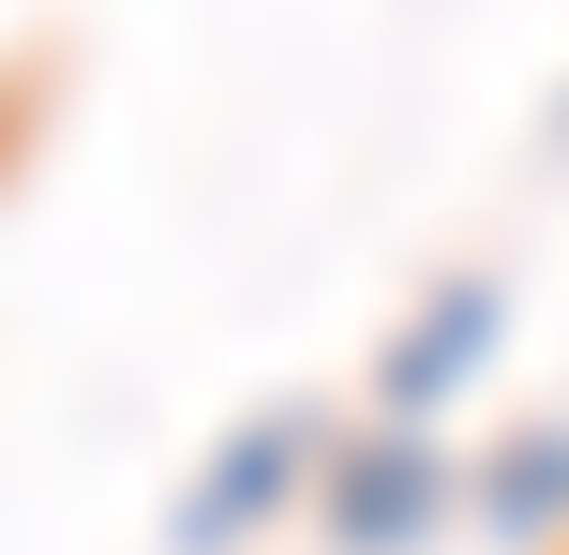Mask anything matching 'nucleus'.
I'll list each match as a JSON object with an SVG mask.
<instances>
[{"label":"nucleus","mask_w":569,"mask_h":555,"mask_svg":"<svg viewBox=\"0 0 569 555\" xmlns=\"http://www.w3.org/2000/svg\"><path fill=\"white\" fill-rule=\"evenodd\" d=\"M450 450L420 420H375V436H330L315 450V511H330V555H405L420 526H450Z\"/></svg>","instance_id":"obj_1"},{"label":"nucleus","mask_w":569,"mask_h":555,"mask_svg":"<svg viewBox=\"0 0 569 555\" xmlns=\"http://www.w3.org/2000/svg\"><path fill=\"white\" fill-rule=\"evenodd\" d=\"M300 480H315V420H300V406L240 420V436H226V466H196V480H180L166 555H240V541H256L284 496H300Z\"/></svg>","instance_id":"obj_2"},{"label":"nucleus","mask_w":569,"mask_h":555,"mask_svg":"<svg viewBox=\"0 0 569 555\" xmlns=\"http://www.w3.org/2000/svg\"><path fill=\"white\" fill-rule=\"evenodd\" d=\"M480 360H495V286H450V300H420V330H405L390 360H375V406H390V420H420L435 390H465Z\"/></svg>","instance_id":"obj_3"},{"label":"nucleus","mask_w":569,"mask_h":555,"mask_svg":"<svg viewBox=\"0 0 569 555\" xmlns=\"http://www.w3.org/2000/svg\"><path fill=\"white\" fill-rule=\"evenodd\" d=\"M480 526L510 541V555H555V526H569V436H555V420H540V436H525L510 466L480 480Z\"/></svg>","instance_id":"obj_4"},{"label":"nucleus","mask_w":569,"mask_h":555,"mask_svg":"<svg viewBox=\"0 0 569 555\" xmlns=\"http://www.w3.org/2000/svg\"><path fill=\"white\" fill-rule=\"evenodd\" d=\"M555 120H569V106H555Z\"/></svg>","instance_id":"obj_5"}]
</instances>
